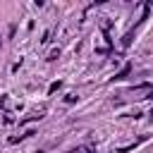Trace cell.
I'll use <instances>...</instances> for the list:
<instances>
[{
    "mask_svg": "<svg viewBox=\"0 0 153 153\" xmlns=\"http://www.w3.org/2000/svg\"><path fill=\"white\" fill-rule=\"evenodd\" d=\"M129 72H131V65H124V67H122V69H120V72H117V74H115L112 79H115V81H120V79H124V76H127Z\"/></svg>",
    "mask_w": 153,
    "mask_h": 153,
    "instance_id": "6da1fadb",
    "label": "cell"
},
{
    "mask_svg": "<svg viewBox=\"0 0 153 153\" xmlns=\"http://www.w3.org/2000/svg\"><path fill=\"white\" fill-rule=\"evenodd\" d=\"M55 57H60V48H55V50L48 55V60H55Z\"/></svg>",
    "mask_w": 153,
    "mask_h": 153,
    "instance_id": "277c9868",
    "label": "cell"
},
{
    "mask_svg": "<svg viewBox=\"0 0 153 153\" xmlns=\"http://www.w3.org/2000/svg\"><path fill=\"white\" fill-rule=\"evenodd\" d=\"M129 43H131V31H129V33L122 38V48H129Z\"/></svg>",
    "mask_w": 153,
    "mask_h": 153,
    "instance_id": "3957f363",
    "label": "cell"
},
{
    "mask_svg": "<svg viewBox=\"0 0 153 153\" xmlns=\"http://www.w3.org/2000/svg\"><path fill=\"white\" fill-rule=\"evenodd\" d=\"M60 86H62V81H53V84L48 86V93H55V91H57Z\"/></svg>",
    "mask_w": 153,
    "mask_h": 153,
    "instance_id": "7a4b0ae2",
    "label": "cell"
},
{
    "mask_svg": "<svg viewBox=\"0 0 153 153\" xmlns=\"http://www.w3.org/2000/svg\"><path fill=\"white\" fill-rule=\"evenodd\" d=\"M36 153H45V151H36Z\"/></svg>",
    "mask_w": 153,
    "mask_h": 153,
    "instance_id": "5b68a950",
    "label": "cell"
}]
</instances>
